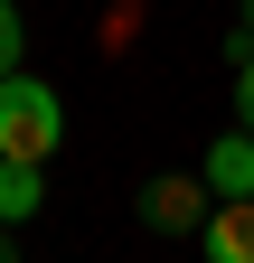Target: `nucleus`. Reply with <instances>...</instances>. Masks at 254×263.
Listing matches in <instances>:
<instances>
[{
  "label": "nucleus",
  "mask_w": 254,
  "mask_h": 263,
  "mask_svg": "<svg viewBox=\"0 0 254 263\" xmlns=\"http://www.w3.org/2000/svg\"><path fill=\"white\" fill-rule=\"evenodd\" d=\"M0 263H19V245H10V226H0Z\"/></svg>",
  "instance_id": "nucleus-9"
},
{
  "label": "nucleus",
  "mask_w": 254,
  "mask_h": 263,
  "mask_svg": "<svg viewBox=\"0 0 254 263\" xmlns=\"http://www.w3.org/2000/svg\"><path fill=\"white\" fill-rule=\"evenodd\" d=\"M235 28H245V38H254V0H235Z\"/></svg>",
  "instance_id": "nucleus-8"
},
{
  "label": "nucleus",
  "mask_w": 254,
  "mask_h": 263,
  "mask_svg": "<svg viewBox=\"0 0 254 263\" xmlns=\"http://www.w3.org/2000/svg\"><path fill=\"white\" fill-rule=\"evenodd\" d=\"M198 179H207L216 197H254V132H245V122L207 151V170H198Z\"/></svg>",
  "instance_id": "nucleus-4"
},
{
  "label": "nucleus",
  "mask_w": 254,
  "mask_h": 263,
  "mask_svg": "<svg viewBox=\"0 0 254 263\" xmlns=\"http://www.w3.org/2000/svg\"><path fill=\"white\" fill-rule=\"evenodd\" d=\"M66 141V104H57V85H38L19 66V76H0V160H38Z\"/></svg>",
  "instance_id": "nucleus-1"
},
{
  "label": "nucleus",
  "mask_w": 254,
  "mask_h": 263,
  "mask_svg": "<svg viewBox=\"0 0 254 263\" xmlns=\"http://www.w3.org/2000/svg\"><path fill=\"white\" fill-rule=\"evenodd\" d=\"M226 57H235V122L254 132V38H245V28L226 38Z\"/></svg>",
  "instance_id": "nucleus-6"
},
{
  "label": "nucleus",
  "mask_w": 254,
  "mask_h": 263,
  "mask_svg": "<svg viewBox=\"0 0 254 263\" xmlns=\"http://www.w3.org/2000/svg\"><path fill=\"white\" fill-rule=\"evenodd\" d=\"M38 207H47V170L38 160H0V226H19Z\"/></svg>",
  "instance_id": "nucleus-5"
},
{
  "label": "nucleus",
  "mask_w": 254,
  "mask_h": 263,
  "mask_svg": "<svg viewBox=\"0 0 254 263\" xmlns=\"http://www.w3.org/2000/svg\"><path fill=\"white\" fill-rule=\"evenodd\" d=\"M198 245H207V263H254V197H216Z\"/></svg>",
  "instance_id": "nucleus-3"
},
{
  "label": "nucleus",
  "mask_w": 254,
  "mask_h": 263,
  "mask_svg": "<svg viewBox=\"0 0 254 263\" xmlns=\"http://www.w3.org/2000/svg\"><path fill=\"white\" fill-rule=\"evenodd\" d=\"M19 47H28V19L19 0H0V76H19Z\"/></svg>",
  "instance_id": "nucleus-7"
},
{
  "label": "nucleus",
  "mask_w": 254,
  "mask_h": 263,
  "mask_svg": "<svg viewBox=\"0 0 254 263\" xmlns=\"http://www.w3.org/2000/svg\"><path fill=\"white\" fill-rule=\"evenodd\" d=\"M207 179H188V170H160V179H141V226H151V235H198V226L216 216L207 207Z\"/></svg>",
  "instance_id": "nucleus-2"
}]
</instances>
